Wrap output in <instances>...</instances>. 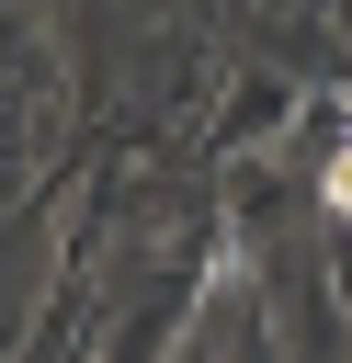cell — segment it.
I'll use <instances>...</instances> for the list:
<instances>
[{"mask_svg": "<svg viewBox=\"0 0 352 363\" xmlns=\"http://www.w3.org/2000/svg\"><path fill=\"white\" fill-rule=\"evenodd\" d=\"M329 204H341V216H352V147H341V159H329Z\"/></svg>", "mask_w": 352, "mask_h": 363, "instance_id": "cell-1", "label": "cell"}]
</instances>
